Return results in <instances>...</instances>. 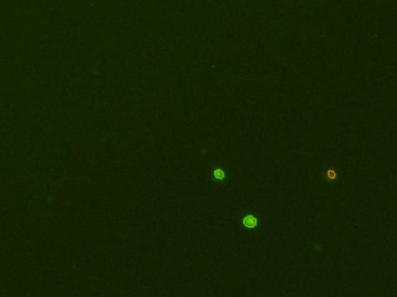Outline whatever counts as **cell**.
I'll return each mask as SVG.
<instances>
[{"mask_svg": "<svg viewBox=\"0 0 397 297\" xmlns=\"http://www.w3.org/2000/svg\"><path fill=\"white\" fill-rule=\"evenodd\" d=\"M245 225L249 226V228L250 226H254V225H256V221H255L253 217H247L245 220Z\"/></svg>", "mask_w": 397, "mask_h": 297, "instance_id": "6da1fadb", "label": "cell"}]
</instances>
